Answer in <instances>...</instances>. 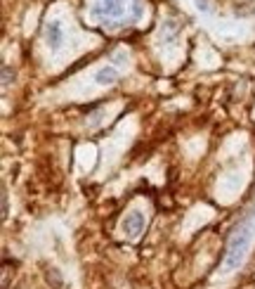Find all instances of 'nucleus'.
I'll use <instances>...</instances> for the list:
<instances>
[{
	"label": "nucleus",
	"mask_w": 255,
	"mask_h": 289,
	"mask_svg": "<svg viewBox=\"0 0 255 289\" xmlns=\"http://www.w3.org/2000/svg\"><path fill=\"white\" fill-rule=\"evenodd\" d=\"M93 14L109 28H116L125 24V22H135L142 7H139V0H99L93 7Z\"/></svg>",
	"instance_id": "nucleus-1"
},
{
	"label": "nucleus",
	"mask_w": 255,
	"mask_h": 289,
	"mask_svg": "<svg viewBox=\"0 0 255 289\" xmlns=\"http://www.w3.org/2000/svg\"><path fill=\"white\" fill-rule=\"evenodd\" d=\"M253 235H255V218L241 223L234 230L232 239H229V247H227V256H225V270H234V268L241 265L243 256H246V251L251 247Z\"/></svg>",
	"instance_id": "nucleus-2"
},
{
	"label": "nucleus",
	"mask_w": 255,
	"mask_h": 289,
	"mask_svg": "<svg viewBox=\"0 0 255 289\" xmlns=\"http://www.w3.org/2000/svg\"><path fill=\"white\" fill-rule=\"evenodd\" d=\"M144 213H139V211H133V213H128L125 220H123V230L125 235H130V237H139L142 230H144Z\"/></svg>",
	"instance_id": "nucleus-3"
},
{
	"label": "nucleus",
	"mask_w": 255,
	"mask_h": 289,
	"mask_svg": "<svg viewBox=\"0 0 255 289\" xmlns=\"http://www.w3.org/2000/svg\"><path fill=\"white\" fill-rule=\"evenodd\" d=\"M97 83L99 85H114V83L118 81V71L116 69H111V67H104V69H99L97 71Z\"/></svg>",
	"instance_id": "nucleus-4"
},
{
	"label": "nucleus",
	"mask_w": 255,
	"mask_h": 289,
	"mask_svg": "<svg viewBox=\"0 0 255 289\" xmlns=\"http://www.w3.org/2000/svg\"><path fill=\"white\" fill-rule=\"evenodd\" d=\"M45 38H47V45H50V48H59V45H62V28H59V24H47Z\"/></svg>",
	"instance_id": "nucleus-5"
},
{
	"label": "nucleus",
	"mask_w": 255,
	"mask_h": 289,
	"mask_svg": "<svg viewBox=\"0 0 255 289\" xmlns=\"http://www.w3.org/2000/svg\"><path fill=\"white\" fill-rule=\"evenodd\" d=\"M14 79V71H10V67H2V85H10Z\"/></svg>",
	"instance_id": "nucleus-6"
},
{
	"label": "nucleus",
	"mask_w": 255,
	"mask_h": 289,
	"mask_svg": "<svg viewBox=\"0 0 255 289\" xmlns=\"http://www.w3.org/2000/svg\"><path fill=\"white\" fill-rule=\"evenodd\" d=\"M196 5H199V10H203V12L210 10V0H196Z\"/></svg>",
	"instance_id": "nucleus-7"
}]
</instances>
